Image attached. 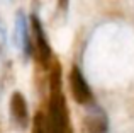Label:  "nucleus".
Returning a JSON list of instances; mask_svg holds the SVG:
<instances>
[{
    "instance_id": "f257e3e1",
    "label": "nucleus",
    "mask_w": 134,
    "mask_h": 133,
    "mask_svg": "<svg viewBox=\"0 0 134 133\" xmlns=\"http://www.w3.org/2000/svg\"><path fill=\"white\" fill-rule=\"evenodd\" d=\"M49 80V97H48V111H46V121H48V133H73L70 111L66 104V97L63 94V72L61 63L53 58L48 68Z\"/></svg>"
},
{
    "instance_id": "f03ea898",
    "label": "nucleus",
    "mask_w": 134,
    "mask_h": 133,
    "mask_svg": "<svg viewBox=\"0 0 134 133\" xmlns=\"http://www.w3.org/2000/svg\"><path fill=\"white\" fill-rule=\"evenodd\" d=\"M29 26H31V36H32V46H34V58H36L37 65L43 66L44 70L49 68L53 62V50L51 44L48 41V34H46L43 22L36 14L29 17Z\"/></svg>"
},
{
    "instance_id": "7ed1b4c3",
    "label": "nucleus",
    "mask_w": 134,
    "mask_h": 133,
    "mask_svg": "<svg viewBox=\"0 0 134 133\" xmlns=\"http://www.w3.org/2000/svg\"><path fill=\"white\" fill-rule=\"evenodd\" d=\"M68 84H70V92H71V97L75 99V103L82 104V106H90L93 103L92 89L88 82H87L85 75H83V72L76 65H73L71 70H70Z\"/></svg>"
},
{
    "instance_id": "20e7f679",
    "label": "nucleus",
    "mask_w": 134,
    "mask_h": 133,
    "mask_svg": "<svg viewBox=\"0 0 134 133\" xmlns=\"http://www.w3.org/2000/svg\"><path fill=\"white\" fill-rule=\"evenodd\" d=\"M15 43L22 50L24 58L29 60L34 57V46H32V36H31V26L27 22L22 10H19L15 16Z\"/></svg>"
},
{
    "instance_id": "39448f33",
    "label": "nucleus",
    "mask_w": 134,
    "mask_h": 133,
    "mask_svg": "<svg viewBox=\"0 0 134 133\" xmlns=\"http://www.w3.org/2000/svg\"><path fill=\"white\" fill-rule=\"evenodd\" d=\"M9 111H10V120L19 130H26L29 128V108H27V101L22 92L15 90L10 96L9 103Z\"/></svg>"
},
{
    "instance_id": "423d86ee",
    "label": "nucleus",
    "mask_w": 134,
    "mask_h": 133,
    "mask_svg": "<svg viewBox=\"0 0 134 133\" xmlns=\"http://www.w3.org/2000/svg\"><path fill=\"white\" fill-rule=\"evenodd\" d=\"M83 133H109L107 114L98 106H92L83 118Z\"/></svg>"
},
{
    "instance_id": "0eeeda50",
    "label": "nucleus",
    "mask_w": 134,
    "mask_h": 133,
    "mask_svg": "<svg viewBox=\"0 0 134 133\" xmlns=\"http://www.w3.org/2000/svg\"><path fill=\"white\" fill-rule=\"evenodd\" d=\"M31 133H48V121H46V113L37 111L36 116L32 120V126H31Z\"/></svg>"
},
{
    "instance_id": "6e6552de",
    "label": "nucleus",
    "mask_w": 134,
    "mask_h": 133,
    "mask_svg": "<svg viewBox=\"0 0 134 133\" xmlns=\"http://www.w3.org/2000/svg\"><path fill=\"white\" fill-rule=\"evenodd\" d=\"M3 48H5V34H3V31L0 29V53L3 51Z\"/></svg>"
},
{
    "instance_id": "1a4fd4ad",
    "label": "nucleus",
    "mask_w": 134,
    "mask_h": 133,
    "mask_svg": "<svg viewBox=\"0 0 134 133\" xmlns=\"http://www.w3.org/2000/svg\"><path fill=\"white\" fill-rule=\"evenodd\" d=\"M58 5L61 10H66L68 9V0H58Z\"/></svg>"
}]
</instances>
